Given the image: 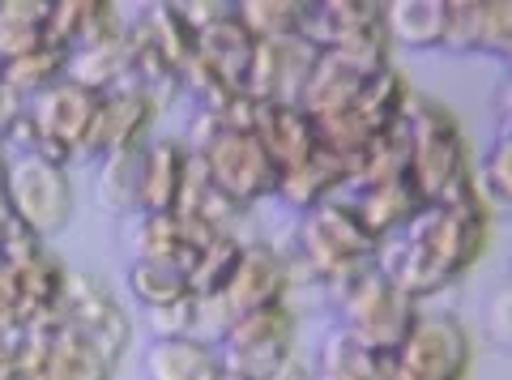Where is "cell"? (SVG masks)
I'll list each match as a JSON object with an SVG mask.
<instances>
[{
    "label": "cell",
    "instance_id": "obj_1",
    "mask_svg": "<svg viewBox=\"0 0 512 380\" xmlns=\"http://www.w3.org/2000/svg\"><path fill=\"white\" fill-rule=\"evenodd\" d=\"M491 205H427L414 223L384 240L376 269L410 299H436L461 282L487 252Z\"/></svg>",
    "mask_w": 512,
    "mask_h": 380
},
{
    "label": "cell",
    "instance_id": "obj_2",
    "mask_svg": "<svg viewBox=\"0 0 512 380\" xmlns=\"http://www.w3.org/2000/svg\"><path fill=\"white\" fill-rule=\"evenodd\" d=\"M402 129L410 141L406 180L423 197V205H478L483 201L478 180H474V154H470L466 129H461V120L440 99L410 94Z\"/></svg>",
    "mask_w": 512,
    "mask_h": 380
},
{
    "label": "cell",
    "instance_id": "obj_3",
    "mask_svg": "<svg viewBox=\"0 0 512 380\" xmlns=\"http://www.w3.org/2000/svg\"><path fill=\"white\" fill-rule=\"evenodd\" d=\"M376 252H380V244L363 231L355 210H350V201L338 197V201H329L299 218L291 265H295V274L303 269L312 287L338 304V295L350 282L363 278L367 269H376Z\"/></svg>",
    "mask_w": 512,
    "mask_h": 380
},
{
    "label": "cell",
    "instance_id": "obj_4",
    "mask_svg": "<svg viewBox=\"0 0 512 380\" xmlns=\"http://www.w3.org/2000/svg\"><path fill=\"white\" fill-rule=\"evenodd\" d=\"M291 291H295L291 257L269 240H248L227 291L214 299H197V329H192V338L218 346L239 316L274 308V304H291Z\"/></svg>",
    "mask_w": 512,
    "mask_h": 380
},
{
    "label": "cell",
    "instance_id": "obj_5",
    "mask_svg": "<svg viewBox=\"0 0 512 380\" xmlns=\"http://www.w3.org/2000/svg\"><path fill=\"white\" fill-rule=\"evenodd\" d=\"M184 141H188V150L201 158V167H205V176L214 180V188L227 193L239 210L274 201L278 167L252 129H227L222 120L197 112L192 116V133Z\"/></svg>",
    "mask_w": 512,
    "mask_h": 380
},
{
    "label": "cell",
    "instance_id": "obj_6",
    "mask_svg": "<svg viewBox=\"0 0 512 380\" xmlns=\"http://www.w3.org/2000/svg\"><path fill=\"white\" fill-rule=\"evenodd\" d=\"M338 329L346 338L376 355H397L419 321V299H410L402 287H393L380 269H367L338 295Z\"/></svg>",
    "mask_w": 512,
    "mask_h": 380
},
{
    "label": "cell",
    "instance_id": "obj_7",
    "mask_svg": "<svg viewBox=\"0 0 512 380\" xmlns=\"http://www.w3.org/2000/svg\"><path fill=\"white\" fill-rule=\"evenodd\" d=\"M5 180H9L13 214L35 240L47 244L60 231H69L77 214V193H73V176L64 167L43 163L35 154H5Z\"/></svg>",
    "mask_w": 512,
    "mask_h": 380
},
{
    "label": "cell",
    "instance_id": "obj_8",
    "mask_svg": "<svg viewBox=\"0 0 512 380\" xmlns=\"http://www.w3.org/2000/svg\"><path fill=\"white\" fill-rule=\"evenodd\" d=\"M56 325L90 342L111 363H120L128 342H133V316H128V308L99 274H86V269H69V282H64V295L56 308Z\"/></svg>",
    "mask_w": 512,
    "mask_h": 380
},
{
    "label": "cell",
    "instance_id": "obj_9",
    "mask_svg": "<svg viewBox=\"0 0 512 380\" xmlns=\"http://www.w3.org/2000/svg\"><path fill=\"white\" fill-rule=\"evenodd\" d=\"M295 334H299V316L291 304L248 312L218 342V359L222 368H231L248 380H269L295 355Z\"/></svg>",
    "mask_w": 512,
    "mask_h": 380
},
{
    "label": "cell",
    "instance_id": "obj_10",
    "mask_svg": "<svg viewBox=\"0 0 512 380\" xmlns=\"http://www.w3.org/2000/svg\"><path fill=\"white\" fill-rule=\"evenodd\" d=\"M414 380H466L474 363V338L457 312H419L410 338L393 355Z\"/></svg>",
    "mask_w": 512,
    "mask_h": 380
},
{
    "label": "cell",
    "instance_id": "obj_11",
    "mask_svg": "<svg viewBox=\"0 0 512 380\" xmlns=\"http://www.w3.org/2000/svg\"><path fill=\"white\" fill-rule=\"evenodd\" d=\"M154 116H158V103L150 99L146 90H137V86H128V82L116 86V90H107L103 99H99V112H94L86 150H82V163L99 167L103 158H111V154L141 150L150 141Z\"/></svg>",
    "mask_w": 512,
    "mask_h": 380
},
{
    "label": "cell",
    "instance_id": "obj_12",
    "mask_svg": "<svg viewBox=\"0 0 512 380\" xmlns=\"http://www.w3.org/2000/svg\"><path fill=\"white\" fill-rule=\"evenodd\" d=\"M218 240L214 231H205L197 223H184L180 214H150L137 210L120 218V248L128 252V261H150V265H180L188 274V265L197 261V252Z\"/></svg>",
    "mask_w": 512,
    "mask_h": 380
},
{
    "label": "cell",
    "instance_id": "obj_13",
    "mask_svg": "<svg viewBox=\"0 0 512 380\" xmlns=\"http://www.w3.org/2000/svg\"><path fill=\"white\" fill-rule=\"evenodd\" d=\"M316 56H320L316 47H308L299 35L295 39L256 43L244 94H248V99H256V103H303V90H308Z\"/></svg>",
    "mask_w": 512,
    "mask_h": 380
},
{
    "label": "cell",
    "instance_id": "obj_14",
    "mask_svg": "<svg viewBox=\"0 0 512 380\" xmlns=\"http://www.w3.org/2000/svg\"><path fill=\"white\" fill-rule=\"evenodd\" d=\"M252 133L265 146V154L274 158L278 176H286V171H295L320 154V129L299 103H256Z\"/></svg>",
    "mask_w": 512,
    "mask_h": 380
},
{
    "label": "cell",
    "instance_id": "obj_15",
    "mask_svg": "<svg viewBox=\"0 0 512 380\" xmlns=\"http://www.w3.org/2000/svg\"><path fill=\"white\" fill-rule=\"evenodd\" d=\"M192 167V150L184 137H150L137 167V210L175 214Z\"/></svg>",
    "mask_w": 512,
    "mask_h": 380
},
{
    "label": "cell",
    "instance_id": "obj_16",
    "mask_svg": "<svg viewBox=\"0 0 512 380\" xmlns=\"http://www.w3.org/2000/svg\"><path fill=\"white\" fill-rule=\"evenodd\" d=\"M376 30H384V5H372V0H308L299 39L316 52H333V47H346L363 35H376Z\"/></svg>",
    "mask_w": 512,
    "mask_h": 380
},
{
    "label": "cell",
    "instance_id": "obj_17",
    "mask_svg": "<svg viewBox=\"0 0 512 380\" xmlns=\"http://www.w3.org/2000/svg\"><path fill=\"white\" fill-rule=\"evenodd\" d=\"M350 210L363 223V231L372 235L376 244L393 240V235H402L414 218H419L427 205L423 197L414 193V184L402 176V180H389V184H372V188H350L346 193Z\"/></svg>",
    "mask_w": 512,
    "mask_h": 380
},
{
    "label": "cell",
    "instance_id": "obj_18",
    "mask_svg": "<svg viewBox=\"0 0 512 380\" xmlns=\"http://www.w3.org/2000/svg\"><path fill=\"white\" fill-rule=\"evenodd\" d=\"M346 188H350L346 167H342L333 154L320 150V154L308 158L303 167H295V171H286V176H278L274 201H282L286 210L303 218V214L320 210V205H329V201L346 197Z\"/></svg>",
    "mask_w": 512,
    "mask_h": 380
},
{
    "label": "cell",
    "instance_id": "obj_19",
    "mask_svg": "<svg viewBox=\"0 0 512 380\" xmlns=\"http://www.w3.org/2000/svg\"><path fill=\"white\" fill-rule=\"evenodd\" d=\"M252 56H256V39L244 30V22H239L235 5H231L227 18H218L214 26H205L197 35V60H201V65H210L231 90L248 86Z\"/></svg>",
    "mask_w": 512,
    "mask_h": 380
},
{
    "label": "cell",
    "instance_id": "obj_20",
    "mask_svg": "<svg viewBox=\"0 0 512 380\" xmlns=\"http://www.w3.org/2000/svg\"><path fill=\"white\" fill-rule=\"evenodd\" d=\"M128 65H133V26L120 30V35L77 47L69 56V82L86 86L94 94H107L128 82Z\"/></svg>",
    "mask_w": 512,
    "mask_h": 380
},
{
    "label": "cell",
    "instance_id": "obj_21",
    "mask_svg": "<svg viewBox=\"0 0 512 380\" xmlns=\"http://www.w3.org/2000/svg\"><path fill=\"white\" fill-rule=\"evenodd\" d=\"M384 30H389L393 47L444 52L448 0H393V5H384Z\"/></svg>",
    "mask_w": 512,
    "mask_h": 380
},
{
    "label": "cell",
    "instance_id": "obj_22",
    "mask_svg": "<svg viewBox=\"0 0 512 380\" xmlns=\"http://www.w3.org/2000/svg\"><path fill=\"white\" fill-rule=\"evenodd\" d=\"M312 368H316V380H389L393 355H376L355 338H346L342 329H333L320 342Z\"/></svg>",
    "mask_w": 512,
    "mask_h": 380
},
{
    "label": "cell",
    "instance_id": "obj_23",
    "mask_svg": "<svg viewBox=\"0 0 512 380\" xmlns=\"http://www.w3.org/2000/svg\"><path fill=\"white\" fill-rule=\"evenodd\" d=\"M218 346L197 338H154L146 351V380H210L218 372Z\"/></svg>",
    "mask_w": 512,
    "mask_h": 380
},
{
    "label": "cell",
    "instance_id": "obj_24",
    "mask_svg": "<svg viewBox=\"0 0 512 380\" xmlns=\"http://www.w3.org/2000/svg\"><path fill=\"white\" fill-rule=\"evenodd\" d=\"M69 47H60L47 39L39 52H30L22 60H13V65L0 69V86H5L13 99H22V103H35L39 94H47L52 86H60L64 77H69Z\"/></svg>",
    "mask_w": 512,
    "mask_h": 380
},
{
    "label": "cell",
    "instance_id": "obj_25",
    "mask_svg": "<svg viewBox=\"0 0 512 380\" xmlns=\"http://www.w3.org/2000/svg\"><path fill=\"white\" fill-rule=\"evenodd\" d=\"M52 0H0V69L47 43Z\"/></svg>",
    "mask_w": 512,
    "mask_h": 380
},
{
    "label": "cell",
    "instance_id": "obj_26",
    "mask_svg": "<svg viewBox=\"0 0 512 380\" xmlns=\"http://www.w3.org/2000/svg\"><path fill=\"white\" fill-rule=\"evenodd\" d=\"M111 376H116V363L94 351L90 342H82L77 334H69V329L56 325L52 351H47V363H43L39 380H111Z\"/></svg>",
    "mask_w": 512,
    "mask_h": 380
},
{
    "label": "cell",
    "instance_id": "obj_27",
    "mask_svg": "<svg viewBox=\"0 0 512 380\" xmlns=\"http://www.w3.org/2000/svg\"><path fill=\"white\" fill-rule=\"evenodd\" d=\"M124 287H128V295L137 299V308H141V312L171 308V304H180V299H192V291H188V274H184L180 265L128 261Z\"/></svg>",
    "mask_w": 512,
    "mask_h": 380
},
{
    "label": "cell",
    "instance_id": "obj_28",
    "mask_svg": "<svg viewBox=\"0 0 512 380\" xmlns=\"http://www.w3.org/2000/svg\"><path fill=\"white\" fill-rule=\"evenodd\" d=\"M146 150V146H141ZM141 150H128V154H111L94 171V201L99 210L128 218L137 214V167H141Z\"/></svg>",
    "mask_w": 512,
    "mask_h": 380
},
{
    "label": "cell",
    "instance_id": "obj_29",
    "mask_svg": "<svg viewBox=\"0 0 512 380\" xmlns=\"http://www.w3.org/2000/svg\"><path fill=\"white\" fill-rule=\"evenodd\" d=\"M244 244L248 240H239V235H218V240H210L197 252V261L188 265L192 299H214V295L227 291L235 265H239V257H244Z\"/></svg>",
    "mask_w": 512,
    "mask_h": 380
},
{
    "label": "cell",
    "instance_id": "obj_30",
    "mask_svg": "<svg viewBox=\"0 0 512 380\" xmlns=\"http://www.w3.org/2000/svg\"><path fill=\"white\" fill-rule=\"evenodd\" d=\"M239 22L256 43L269 39H295L303 30V13H308V0H239L235 5Z\"/></svg>",
    "mask_w": 512,
    "mask_h": 380
},
{
    "label": "cell",
    "instance_id": "obj_31",
    "mask_svg": "<svg viewBox=\"0 0 512 380\" xmlns=\"http://www.w3.org/2000/svg\"><path fill=\"white\" fill-rule=\"evenodd\" d=\"M141 26L150 30V39L158 43V52L171 60L175 73H180V82H184V69L197 60V30L184 22L180 5H150L146 18H141Z\"/></svg>",
    "mask_w": 512,
    "mask_h": 380
},
{
    "label": "cell",
    "instance_id": "obj_32",
    "mask_svg": "<svg viewBox=\"0 0 512 380\" xmlns=\"http://www.w3.org/2000/svg\"><path fill=\"white\" fill-rule=\"evenodd\" d=\"M474 180H478V193H483V201L491 210L512 214V133L508 129H500L491 137V146L474 163Z\"/></svg>",
    "mask_w": 512,
    "mask_h": 380
},
{
    "label": "cell",
    "instance_id": "obj_33",
    "mask_svg": "<svg viewBox=\"0 0 512 380\" xmlns=\"http://www.w3.org/2000/svg\"><path fill=\"white\" fill-rule=\"evenodd\" d=\"M483 18H487V0H448L444 52L457 60L483 56Z\"/></svg>",
    "mask_w": 512,
    "mask_h": 380
},
{
    "label": "cell",
    "instance_id": "obj_34",
    "mask_svg": "<svg viewBox=\"0 0 512 380\" xmlns=\"http://www.w3.org/2000/svg\"><path fill=\"white\" fill-rule=\"evenodd\" d=\"M483 56L512 69V0H487L483 18Z\"/></svg>",
    "mask_w": 512,
    "mask_h": 380
},
{
    "label": "cell",
    "instance_id": "obj_35",
    "mask_svg": "<svg viewBox=\"0 0 512 380\" xmlns=\"http://www.w3.org/2000/svg\"><path fill=\"white\" fill-rule=\"evenodd\" d=\"M141 321H146L154 338H192V329H197V299H180L171 308L141 312Z\"/></svg>",
    "mask_w": 512,
    "mask_h": 380
},
{
    "label": "cell",
    "instance_id": "obj_36",
    "mask_svg": "<svg viewBox=\"0 0 512 380\" xmlns=\"http://www.w3.org/2000/svg\"><path fill=\"white\" fill-rule=\"evenodd\" d=\"M487 338L495 346H504V351H512V282L491 295V304H487Z\"/></svg>",
    "mask_w": 512,
    "mask_h": 380
},
{
    "label": "cell",
    "instance_id": "obj_37",
    "mask_svg": "<svg viewBox=\"0 0 512 380\" xmlns=\"http://www.w3.org/2000/svg\"><path fill=\"white\" fill-rule=\"evenodd\" d=\"M26 227L18 223V214H13V201H9V180H5V154H0V257L18 244V240H26Z\"/></svg>",
    "mask_w": 512,
    "mask_h": 380
},
{
    "label": "cell",
    "instance_id": "obj_38",
    "mask_svg": "<svg viewBox=\"0 0 512 380\" xmlns=\"http://www.w3.org/2000/svg\"><path fill=\"white\" fill-rule=\"evenodd\" d=\"M180 13H184V22L201 35L205 26H214L218 18H227V13H231V0H205V5H188V0H184Z\"/></svg>",
    "mask_w": 512,
    "mask_h": 380
},
{
    "label": "cell",
    "instance_id": "obj_39",
    "mask_svg": "<svg viewBox=\"0 0 512 380\" xmlns=\"http://www.w3.org/2000/svg\"><path fill=\"white\" fill-rule=\"evenodd\" d=\"M22 112H26V103H22V99H13V94L0 86V150H5V141H9L13 124H18Z\"/></svg>",
    "mask_w": 512,
    "mask_h": 380
},
{
    "label": "cell",
    "instance_id": "obj_40",
    "mask_svg": "<svg viewBox=\"0 0 512 380\" xmlns=\"http://www.w3.org/2000/svg\"><path fill=\"white\" fill-rule=\"evenodd\" d=\"M269 380H316V368H312V363H308V359H303V355L295 351V355L286 359L282 368H278L274 376H269Z\"/></svg>",
    "mask_w": 512,
    "mask_h": 380
},
{
    "label": "cell",
    "instance_id": "obj_41",
    "mask_svg": "<svg viewBox=\"0 0 512 380\" xmlns=\"http://www.w3.org/2000/svg\"><path fill=\"white\" fill-rule=\"evenodd\" d=\"M495 112H500V129L512 133V77L500 86V94H495Z\"/></svg>",
    "mask_w": 512,
    "mask_h": 380
},
{
    "label": "cell",
    "instance_id": "obj_42",
    "mask_svg": "<svg viewBox=\"0 0 512 380\" xmlns=\"http://www.w3.org/2000/svg\"><path fill=\"white\" fill-rule=\"evenodd\" d=\"M210 380H248V376H239V372H231V368H222V363H218V372Z\"/></svg>",
    "mask_w": 512,
    "mask_h": 380
},
{
    "label": "cell",
    "instance_id": "obj_43",
    "mask_svg": "<svg viewBox=\"0 0 512 380\" xmlns=\"http://www.w3.org/2000/svg\"><path fill=\"white\" fill-rule=\"evenodd\" d=\"M389 380H414L410 372H402V368H397V359H393V372H389Z\"/></svg>",
    "mask_w": 512,
    "mask_h": 380
},
{
    "label": "cell",
    "instance_id": "obj_44",
    "mask_svg": "<svg viewBox=\"0 0 512 380\" xmlns=\"http://www.w3.org/2000/svg\"><path fill=\"white\" fill-rule=\"evenodd\" d=\"M508 355H512V351H508Z\"/></svg>",
    "mask_w": 512,
    "mask_h": 380
}]
</instances>
